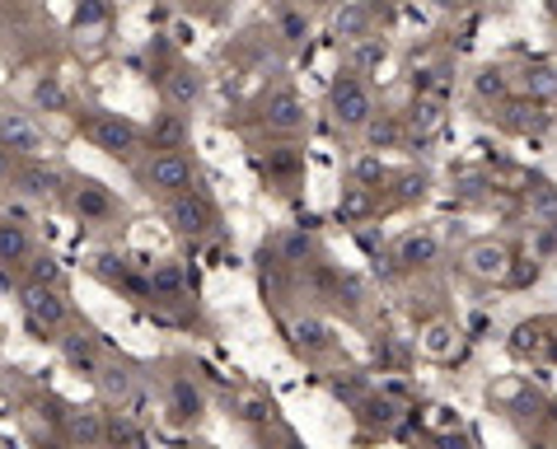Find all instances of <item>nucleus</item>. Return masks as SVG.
Wrapping results in <instances>:
<instances>
[{
	"instance_id": "obj_1",
	"label": "nucleus",
	"mask_w": 557,
	"mask_h": 449,
	"mask_svg": "<svg viewBox=\"0 0 557 449\" xmlns=\"http://www.w3.org/2000/svg\"><path fill=\"white\" fill-rule=\"evenodd\" d=\"M136 183L150 197H178V192H202V169L188 150H150L146 160H136Z\"/></svg>"
},
{
	"instance_id": "obj_2",
	"label": "nucleus",
	"mask_w": 557,
	"mask_h": 449,
	"mask_svg": "<svg viewBox=\"0 0 557 449\" xmlns=\"http://www.w3.org/2000/svg\"><path fill=\"white\" fill-rule=\"evenodd\" d=\"M75 127H81V136L95 150L113 154L122 164H136V150L146 141V132L136 127V122H127L122 113H103V108H81V113H75Z\"/></svg>"
},
{
	"instance_id": "obj_3",
	"label": "nucleus",
	"mask_w": 557,
	"mask_h": 449,
	"mask_svg": "<svg viewBox=\"0 0 557 449\" xmlns=\"http://www.w3.org/2000/svg\"><path fill=\"white\" fill-rule=\"evenodd\" d=\"M20 314L34 342H57L71 323V304L61 286H20Z\"/></svg>"
},
{
	"instance_id": "obj_4",
	"label": "nucleus",
	"mask_w": 557,
	"mask_h": 449,
	"mask_svg": "<svg viewBox=\"0 0 557 449\" xmlns=\"http://www.w3.org/2000/svg\"><path fill=\"white\" fill-rule=\"evenodd\" d=\"M61 207H66L81 225H117L122 221V201L113 197V188H103L99 178H81V174H66V192H61Z\"/></svg>"
},
{
	"instance_id": "obj_5",
	"label": "nucleus",
	"mask_w": 557,
	"mask_h": 449,
	"mask_svg": "<svg viewBox=\"0 0 557 449\" xmlns=\"http://www.w3.org/2000/svg\"><path fill=\"white\" fill-rule=\"evenodd\" d=\"M164 225L174 229L178 239H211L221 229V211L211 207L207 192H178V197H164Z\"/></svg>"
},
{
	"instance_id": "obj_6",
	"label": "nucleus",
	"mask_w": 557,
	"mask_h": 449,
	"mask_svg": "<svg viewBox=\"0 0 557 449\" xmlns=\"http://www.w3.org/2000/svg\"><path fill=\"white\" fill-rule=\"evenodd\" d=\"M329 113L337 122V132H366V122L375 117V99L370 85L356 71H337V80L329 89Z\"/></svg>"
},
{
	"instance_id": "obj_7",
	"label": "nucleus",
	"mask_w": 557,
	"mask_h": 449,
	"mask_svg": "<svg viewBox=\"0 0 557 449\" xmlns=\"http://www.w3.org/2000/svg\"><path fill=\"white\" fill-rule=\"evenodd\" d=\"M0 146L14 150L20 160H42L48 154V132L42 122L20 103H0Z\"/></svg>"
},
{
	"instance_id": "obj_8",
	"label": "nucleus",
	"mask_w": 557,
	"mask_h": 449,
	"mask_svg": "<svg viewBox=\"0 0 557 449\" xmlns=\"http://www.w3.org/2000/svg\"><path fill=\"white\" fill-rule=\"evenodd\" d=\"M10 192L34 201V207H61V192H66V174L48 160H20L10 178Z\"/></svg>"
},
{
	"instance_id": "obj_9",
	"label": "nucleus",
	"mask_w": 557,
	"mask_h": 449,
	"mask_svg": "<svg viewBox=\"0 0 557 449\" xmlns=\"http://www.w3.org/2000/svg\"><path fill=\"white\" fill-rule=\"evenodd\" d=\"M160 95H164V108H174V113L188 117L197 103H202L207 95V80H202V71L193 66V61H183L174 57L169 66H160Z\"/></svg>"
},
{
	"instance_id": "obj_10",
	"label": "nucleus",
	"mask_w": 557,
	"mask_h": 449,
	"mask_svg": "<svg viewBox=\"0 0 557 449\" xmlns=\"http://www.w3.org/2000/svg\"><path fill=\"white\" fill-rule=\"evenodd\" d=\"M38 253L34 235H28V225L20 221V215H0V282H20L24 262Z\"/></svg>"
},
{
	"instance_id": "obj_11",
	"label": "nucleus",
	"mask_w": 557,
	"mask_h": 449,
	"mask_svg": "<svg viewBox=\"0 0 557 449\" xmlns=\"http://www.w3.org/2000/svg\"><path fill=\"white\" fill-rule=\"evenodd\" d=\"M57 347H61V361H66L75 375H85V379H95L99 370H103V342L95 333H81V328H71V333H61L57 337Z\"/></svg>"
},
{
	"instance_id": "obj_12",
	"label": "nucleus",
	"mask_w": 557,
	"mask_h": 449,
	"mask_svg": "<svg viewBox=\"0 0 557 449\" xmlns=\"http://www.w3.org/2000/svg\"><path fill=\"white\" fill-rule=\"evenodd\" d=\"M262 122H268L272 132H282V136H290V132H305V99L296 95V89H272L268 95V103H262Z\"/></svg>"
},
{
	"instance_id": "obj_13",
	"label": "nucleus",
	"mask_w": 557,
	"mask_h": 449,
	"mask_svg": "<svg viewBox=\"0 0 557 449\" xmlns=\"http://www.w3.org/2000/svg\"><path fill=\"white\" fill-rule=\"evenodd\" d=\"M202 412H207L202 389H197L188 375H178L174 384H169V422H174V426H193V422H202Z\"/></svg>"
},
{
	"instance_id": "obj_14",
	"label": "nucleus",
	"mask_w": 557,
	"mask_h": 449,
	"mask_svg": "<svg viewBox=\"0 0 557 449\" xmlns=\"http://www.w3.org/2000/svg\"><path fill=\"white\" fill-rule=\"evenodd\" d=\"M66 445H103V412L99 408H66L57 416Z\"/></svg>"
},
{
	"instance_id": "obj_15",
	"label": "nucleus",
	"mask_w": 557,
	"mask_h": 449,
	"mask_svg": "<svg viewBox=\"0 0 557 449\" xmlns=\"http://www.w3.org/2000/svg\"><path fill=\"white\" fill-rule=\"evenodd\" d=\"M146 282H150V300H178L188 290V267L178 258H164L146 272Z\"/></svg>"
},
{
	"instance_id": "obj_16",
	"label": "nucleus",
	"mask_w": 557,
	"mask_h": 449,
	"mask_svg": "<svg viewBox=\"0 0 557 449\" xmlns=\"http://www.w3.org/2000/svg\"><path fill=\"white\" fill-rule=\"evenodd\" d=\"M146 136H150V150H183L188 146V117L174 113V108H164V113H154Z\"/></svg>"
},
{
	"instance_id": "obj_17",
	"label": "nucleus",
	"mask_w": 557,
	"mask_h": 449,
	"mask_svg": "<svg viewBox=\"0 0 557 449\" xmlns=\"http://www.w3.org/2000/svg\"><path fill=\"white\" fill-rule=\"evenodd\" d=\"M258 169H262V174H268L272 183H282V188H290V183H296V178L305 174V154H300L296 146H276V150L262 154Z\"/></svg>"
},
{
	"instance_id": "obj_18",
	"label": "nucleus",
	"mask_w": 557,
	"mask_h": 449,
	"mask_svg": "<svg viewBox=\"0 0 557 449\" xmlns=\"http://www.w3.org/2000/svg\"><path fill=\"white\" fill-rule=\"evenodd\" d=\"M28 113H66L71 108V95H66V85L57 80V75H38L34 85H28Z\"/></svg>"
},
{
	"instance_id": "obj_19",
	"label": "nucleus",
	"mask_w": 557,
	"mask_h": 449,
	"mask_svg": "<svg viewBox=\"0 0 557 449\" xmlns=\"http://www.w3.org/2000/svg\"><path fill=\"white\" fill-rule=\"evenodd\" d=\"M506 262H510V253L502 249V244H473L469 249V272L473 276H506Z\"/></svg>"
},
{
	"instance_id": "obj_20",
	"label": "nucleus",
	"mask_w": 557,
	"mask_h": 449,
	"mask_svg": "<svg viewBox=\"0 0 557 449\" xmlns=\"http://www.w3.org/2000/svg\"><path fill=\"white\" fill-rule=\"evenodd\" d=\"M57 282H61L57 258L52 253H34L24 262V272H20V282H14V286H57Z\"/></svg>"
},
{
	"instance_id": "obj_21",
	"label": "nucleus",
	"mask_w": 557,
	"mask_h": 449,
	"mask_svg": "<svg viewBox=\"0 0 557 449\" xmlns=\"http://www.w3.org/2000/svg\"><path fill=\"white\" fill-rule=\"evenodd\" d=\"M108 20H113V0H75V10H71L75 28H103Z\"/></svg>"
},
{
	"instance_id": "obj_22",
	"label": "nucleus",
	"mask_w": 557,
	"mask_h": 449,
	"mask_svg": "<svg viewBox=\"0 0 557 449\" xmlns=\"http://www.w3.org/2000/svg\"><path fill=\"white\" fill-rule=\"evenodd\" d=\"M436 258V239L431 235H408L398 244V262H408V267H422V262Z\"/></svg>"
},
{
	"instance_id": "obj_23",
	"label": "nucleus",
	"mask_w": 557,
	"mask_h": 449,
	"mask_svg": "<svg viewBox=\"0 0 557 449\" xmlns=\"http://www.w3.org/2000/svg\"><path fill=\"white\" fill-rule=\"evenodd\" d=\"M366 136H370V146H375V150H384V146H398L404 127H398V117H370L366 122Z\"/></svg>"
},
{
	"instance_id": "obj_24",
	"label": "nucleus",
	"mask_w": 557,
	"mask_h": 449,
	"mask_svg": "<svg viewBox=\"0 0 557 449\" xmlns=\"http://www.w3.org/2000/svg\"><path fill=\"white\" fill-rule=\"evenodd\" d=\"M366 20H370L366 5H347L343 14H337V34H343L347 42H361L366 38Z\"/></svg>"
},
{
	"instance_id": "obj_25",
	"label": "nucleus",
	"mask_w": 557,
	"mask_h": 449,
	"mask_svg": "<svg viewBox=\"0 0 557 449\" xmlns=\"http://www.w3.org/2000/svg\"><path fill=\"white\" fill-rule=\"evenodd\" d=\"M296 347L300 351H323L329 347V328H323L319 319H300L296 323Z\"/></svg>"
},
{
	"instance_id": "obj_26",
	"label": "nucleus",
	"mask_w": 557,
	"mask_h": 449,
	"mask_svg": "<svg viewBox=\"0 0 557 449\" xmlns=\"http://www.w3.org/2000/svg\"><path fill=\"white\" fill-rule=\"evenodd\" d=\"M305 34H309V14L300 5H286L282 10V38L286 42H305Z\"/></svg>"
},
{
	"instance_id": "obj_27",
	"label": "nucleus",
	"mask_w": 557,
	"mask_h": 449,
	"mask_svg": "<svg viewBox=\"0 0 557 449\" xmlns=\"http://www.w3.org/2000/svg\"><path fill=\"white\" fill-rule=\"evenodd\" d=\"M351 174H356V188H380L384 164H380V160H370V154H366V160H356Z\"/></svg>"
},
{
	"instance_id": "obj_28",
	"label": "nucleus",
	"mask_w": 557,
	"mask_h": 449,
	"mask_svg": "<svg viewBox=\"0 0 557 449\" xmlns=\"http://www.w3.org/2000/svg\"><path fill=\"white\" fill-rule=\"evenodd\" d=\"M14 169H20V154L0 146V188H10V178H14Z\"/></svg>"
},
{
	"instance_id": "obj_29",
	"label": "nucleus",
	"mask_w": 557,
	"mask_h": 449,
	"mask_svg": "<svg viewBox=\"0 0 557 449\" xmlns=\"http://www.w3.org/2000/svg\"><path fill=\"white\" fill-rule=\"evenodd\" d=\"M502 89H506L502 75L497 71H483V80H478V95H502Z\"/></svg>"
},
{
	"instance_id": "obj_30",
	"label": "nucleus",
	"mask_w": 557,
	"mask_h": 449,
	"mask_svg": "<svg viewBox=\"0 0 557 449\" xmlns=\"http://www.w3.org/2000/svg\"><path fill=\"white\" fill-rule=\"evenodd\" d=\"M305 5H314V10H323V5H333V0H300V10H305Z\"/></svg>"
},
{
	"instance_id": "obj_31",
	"label": "nucleus",
	"mask_w": 557,
	"mask_h": 449,
	"mask_svg": "<svg viewBox=\"0 0 557 449\" xmlns=\"http://www.w3.org/2000/svg\"><path fill=\"white\" fill-rule=\"evenodd\" d=\"M66 449H108V445H66Z\"/></svg>"
},
{
	"instance_id": "obj_32",
	"label": "nucleus",
	"mask_w": 557,
	"mask_h": 449,
	"mask_svg": "<svg viewBox=\"0 0 557 449\" xmlns=\"http://www.w3.org/2000/svg\"><path fill=\"white\" fill-rule=\"evenodd\" d=\"M178 5H183V10H193V5H202V0H178Z\"/></svg>"
}]
</instances>
